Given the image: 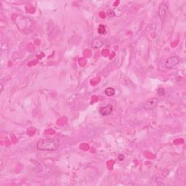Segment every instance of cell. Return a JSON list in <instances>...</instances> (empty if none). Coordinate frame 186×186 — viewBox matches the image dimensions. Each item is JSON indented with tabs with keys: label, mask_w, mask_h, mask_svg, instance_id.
<instances>
[{
	"label": "cell",
	"mask_w": 186,
	"mask_h": 186,
	"mask_svg": "<svg viewBox=\"0 0 186 186\" xmlns=\"http://www.w3.org/2000/svg\"><path fill=\"white\" fill-rule=\"evenodd\" d=\"M98 33L100 34H106V27L103 25H100V26L98 27Z\"/></svg>",
	"instance_id": "obj_8"
},
{
	"label": "cell",
	"mask_w": 186,
	"mask_h": 186,
	"mask_svg": "<svg viewBox=\"0 0 186 186\" xmlns=\"http://www.w3.org/2000/svg\"><path fill=\"white\" fill-rule=\"evenodd\" d=\"M103 41L100 39V38L96 37L95 39H93V41L91 42V47L94 49H99L102 48V46L103 45Z\"/></svg>",
	"instance_id": "obj_6"
},
{
	"label": "cell",
	"mask_w": 186,
	"mask_h": 186,
	"mask_svg": "<svg viewBox=\"0 0 186 186\" xmlns=\"http://www.w3.org/2000/svg\"><path fill=\"white\" fill-rule=\"evenodd\" d=\"M105 95L108 97H111V96L115 95V89L113 87H108L105 89Z\"/></svg>",
	"instance_id": "obj_7"
},
{
	"label": "cell",
	"mask_w": 186,
	"mask_h": 186,
	"mask_svg": "<svg viewBox=\"0 0 186 186\" xmlns=\"http://www.w3.org/2000/svg\"><path fill=\"white\" fill-rule=\"evenodd\" d=\"M3 88H4L3 84L1 83V92H2V91H3Z\"/></svg>",
	"instance_id": "obj_10"
},
{
	"label": "cell",
	"mask_w": 186,
	"mask_h": 186,
	"mask_svg": "<svg viewBox=\"0 0 186 186\" xmlns=\"http://www.w3.org/2000/svg\"><path fill=\"white\" fill-rule=\"evenodd\" d=\"M36 149L40 151H55L59 147L58 140L52 138L42 139L36 143Z\"/></svg>",
	"instance_id": "obj_1"
},
{
	"label": "cell",
	"mask_w": 186,
	"mask_h": 186,
	"mask_svg": "<svg viewBox=\"0 0 186 186\" xmlns=\"http://www.w3.org/2000/svg\"><path fill=\"white\" fill-rule=\"evenodd\" d=\"M118 159L119 161H123V160L125 159V156H124L123 154H119L118 157Z\"/></svg>",
	"instance_id": "obj_9"
},
{
	"label": "cell",
	"mask_w": 186,
	"mask_h": 186,
	"mask_svg": "<svg viewBox=\"0 0 186 186\" xmlns=\"http://www.w3.org/2000/svg\"><path fill=\"white\" fill-rule=\"evenodd\" d=\"M181 61L180 57L177 56V55H173V56H170L166 59L165 66L167 69H172L173 68H175V66H177L179 63V62Z\"/></svg>",
	"instance_id": "obj_2"
},
{
	"label": "cell",
	"mask_w": 186,
	"mask_h": 186,
	"mask_svg": "<svg viewBox=\"0 0 186 186\" xmlns=\"http://www.w3.org/2000/svg\"><path fill=\"white\" fill-rule=\"evenodd\" d=\"M113 106L112 105H106L105 106H102L100 107L99 109V112L101 116H108L109 115H111L112 114L113 111Z\"/></svg>",
	"instance_id": "obj_5"
},
{
	"label": "cell",
	"mask_w": 186,
	"mask_h": 186,
	"mask_svg": "<svg viewBox=\"0 0 186 186\" xmlns=\"http://www.w3.org/2000/svg\"><path fill=\"white\" fill-rule=\"evenodd\" d=\"M158 103L159 99L157 98H151L143 104V108L146 111H152L158 106Z\"/></svg>",
	"instance_id": "obj_3"
},
{
	"label": "cell",
	"mask_w": 186,
	"mask_h": 186,
	"mask_svg": "<svg viewBox=\"0 0 186 186\" xmlns=\"http://www.w3.org/2000/svg\"><path fill=\"white\" fill-rule=\"evenodd\" d=\"M168 10H169V6L165 2H162L161 5H159V18H161V20H163L165 19L166 16V14H167V12H168Z\"/></svg>",
	"instance_id": "obj_4"
}]
</instances>
